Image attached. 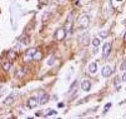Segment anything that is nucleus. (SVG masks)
<instances>
[{
  "label": "nucleus",
  "instance_id": "obj_1",
  "mask_svg": "<svg viewBox=\"0 0 126 119\" xmlns=\"http://www.w3.org/2000/svg\"><path fill=\"white\" fill-rule=\"evenodd\" d=\"M87 25H89V16H87V15L80 16L79 23H78V26H79L80 29H84V28H86Z\"/></svg>",
  "mask_w": 126,
  "mask_h": 119
},
{
  "label": "nucleus",
  "instance_id": "obj_2",
  "mask_svg": "<svg viewBox=\"0 0 126 119\" xmlns=\"http://www.w3.org/2000/svg\"><path fill=\"white\" fill-rule=\"evenodd\" d=\"M38 103H39V99L36 98V96H31V98L28 99L26 105H28V108H30V109H34V108L38 105Z\"/></svg>",
  "mask_w": 126,
  "mask_h": 119
},
{
  "label": "nucleus",
  "instance_id": "obj_3",
  "mask_svg": "<svg viewBox=\"0 0 126 119\" xmlns=\"http://www.w3.org/2000/svg\"><path fill=\"white\" fill-rule=\"evenodd\" d=\"M36 51L35 48H30L26 53H25V55H24V59L25 61H29V60H33V57H34V53Z\"/></svg>",
  "mask_w": 126,
  "mask_h": 119
},
{
  "label": "nucleus",
  "instance_id": "obj_4",
  "mask_svg": "<svg viewBox=\"0 0 126 119\" xmlns=\"http://www.w3.org/2000/svg\"><path fill=\"white\" fill-rule=\"evenodd\" d=\"M79 40L82 45H89V43H90V38H89V34L87 33H84L79 36Z\"/></svg>",
  "mask_w": 126,
  "mask_h": 119
},
{
  "label": "nucleus",
  "instance_id": "obj_5",
  "mask_svg": "<svg viewBox=\"0 0 126 119\" xmlns=\"http://www.w3.org/2000/svg\"><path fill=\"white\" fill-rule=\"evenodd\" d=\"M16 96H18V93H10L9 95H8V98L5 99V104L6 105H10V104H13L14 103V100L16 99Z\"/></svg>",
  "mask_w": 126,
  "mask_h": 119
},
{
  "label": "nucleus",
  "instance_id": "obj_6",
  "mask_svg": "<svg viewBox=\"0 0 126 119\" xmlns=\"http://www.w3.org/2000/svg\"><path fill=\"white\" fill-rule=\"evenodd\" d=\"M112 74V69L109 67V65H105L104 68H102V70H101V75L104 78H107V77H110V75Z\"/></svg>",
  "mask_w": 126,
  "mask_h": 119
},
{
  "label": "nucleus",
  "instance_id": "obj_7",
  "mask_svg": "<svg viewBox=\"0 0 126 119\" xmlns=\"http://www.w3.org/2000/svg\"><path fill=\"white\" fill-rule=\"evenodd\" d=\"M111 51V43H105L104 44V48H102V55L106 58Z\"/></svg>",
  "mask_w": 126,
  "mask_h": 119
},
{
  "label": "nucleus",
  "instance_id": "obj_8",
  "mask_svg": "<svg viewBox=\"0 0 126 119\" xmlns=\"http://www.w3.org/2000/svg\"><path fill=\"white\" fill-rule=\"evenodd\" d=\"M90 88H91V82H90V80L85 79V80L81 82V89H82L84 92H89Z\"/></svg>",
  "mask_w": 126,
  "mask_h": 119
},
{
  "label": "nucleus",
  "instance_id": "obj_9",
  "mask_svg": "<svg viewBox=\"0 0 126 119\" xmlns=\"http://www.w3.org/2000/svg\"><path fill=\"white\" fill-rule=\"evenodd\" d=\"M65 35H66L65 29H58L56 33H55V38H56L58 40H62V39L65 38Z\"/></svg>",
  "mask_w": 126,
  "mask_h": 119
},
{
  "label": "nucleus",
  "instance_id": "obj_10",
  "mask_svg": "<svg viewBox=\"0 0 126 119\" xmlns=\"http://www.w3.org/2000/svg\"><path fill=\"white\" fill-rule=\"evenodd\" d=\"M78 88H79V82L78 80H74L72 82V84L70 85V88H69V90H68V93H74V92H76L78 90Z\"/></svg>",
  "mask_w": 126,
  "mask_h": 119
},
{
  "label": "nucleus",
  "instance_id": "obj_11",
  "mask_svg": "<svg viewBox=\"0 0 126 119\" xmlns=\"http://www.w3.org/2000/svg\"><path fill=\"white\" fill-rule=\"evenodd\" d=\"M25 74H26V69H25V68H20L19 70H16V73H15V77H18V78H21V77H24Z\"/></svg>",
  "mask_w": 126,
  "mask_h": 119
},
{
  "label": "nucleus",
  "instance_id": "obj_12",
  "mask_svg": "<svg viewBox=\"0 0 126 119\" xmlns=\"http://www.w3.org/2000/svg\"><path fill=\"white\" fill-rule=\"evenodd\" d=\"M96 70H97V64L96 63H91L89 65V71L91 74H94V73H96Z\"/></svg>",
  "mask_w": 126,
  "mask_h": 119
},
{
  "label": "nucleus",
  "instance_id": "obj_13",
  "mask_svg": "<svg viewBox=\"0 0 126 119\" xmlns=\"http://www.w3.org/2000/svg\"><path fill=\"white\" fill-rule=\"evenodd\" d=\"M48 100H49V95H48V94H43V96L39 99V104L43 105V104H45Z\"/></svg>",
  "mask_w": 126,
  "mask_h": 119
},
{
  "label": "nucleus",
  "instance_id": "obj_14",
  "mask_svg": "<svg viewBox=\"0 0 126 119\" xmlns=\"http://www.w3.org/2000/svg\"><path fill=\"white\" fill-rule=\"evenodd\" d=\"M101 44V40H100V38H97V36H95L92 39V45L95 47V48H99V45Z\"/></svg>",
  "mask_w": 126,
  "mask_h": 119
},
{
  "label": "nucleus",
  "instance_id": "obj_15",
  "mask_svg": "<svg viewBox=\"0 0 126 119\" xmlns=\"http://www.w3.org/2000/svg\"><path fill=\"white\" fill-rule=\"evenodd\" d=\"M10 68H11V63H10L9 60H8V61H3V69H4L5 71H8Z\"/></svg>",
  "mask_w": 126,
  "mask_h": 119
},
{
  "label": "nucleus",
  "instance_id": "obj_16",
  "mask_svg": "<svg viewBox=\"0 0 126 119\" xmlns=\"http://www.w3.org/2000/svg\"><path fill=\"white\" fill-rule=\"evenodd\" d=\"M41 57H43V55H41V53L36 50V51L34 53V57H33V59H34V60H40V59H41Z\"/></svg>",
  "mask_w": 126,
  "mask_h": 119
},
{
  "label": "nucleus",
  "instance_id": "obj_17",
  "mask_svg": "<svg viewBox=\"0 0 126 119\" xmlns=\"http://www.w3.org/2000/svg\"><path fill=\"white\" fill-rule=\"evenodd\" d=\"M120 83H121V78H120V77H116V78L114 79V85H115V86L120 85Z\"/></svg>",
  "mask_w": 126,
  "mask_h": 119
},
{
  "label": "nucleus",
  "instance_id": "obj_18",
  "mask_svg": "<svg viewBox=\"0 0 126 119\" xmlns=\"http://www.w3.org/2000/svg\"><path fill=\"white\" fill-rule=\"evenodd\" d=\"M54 63H55V58H50V59L48 60V65H49V67H51Z\"/></svg>",
  "mask_w": 126,
  "mask_h": 119
},
{
  "label": "nucleus",
  "instance_id": "obj_19",
  "mask_svg": "<svg viewBox=\"0 0 126 119\" xmlns=\"http://www.w3.org/2000/svg\"><path fill=\"white\" fill-rule=\"evenodd\" d=\"M107 35H109L107 31H105V30H104V31H100V36H101V38H106Z\"/></svg>",
  "mask_w": 126,
  "mask_h": 119
},
{
  "label": "nucleus",
  "instance_id": "obj_20",
  "mask_svg": "<svg viewBox=\"0 0 126 119\" xmlns=\"http://www.w3.org/2000/svg\"><path fill=\"white\" fill-rule=\"evenodd\" d=\"M5 90H6V88H5L4 85H1V86H0V96H1V95L5 93Z\"/></svg>",
  "mask_w": 126,
  "mask_h": 119
},
{
  "label": "nucleus",
  "instance_id": "obj_21",
  "mask_svg": "<svg viewBox=\"0 0 126 119\" xmlns=\"http://www.w3.org/2000/svg\"><path fill=\"white\" fill-rule=\"evenodd\" d=\"M58 112H55V110H52V109H50V110H48V113H46V115H55Z\"/></svg>",
  "mask_w": 126,
  "mask_h": 119
},
{
  "label": "nucleus",
  "instance_id": "obj_22",
  "mask_svg": "<svg viewBox=\"0 0 126 119\" xmlns=\"http://www.w3.org/2000/svg\"><path fill=\"white\" fill-rule=\"evenodd\" d=\"M110 107H111V104H110V103L105 105V108H104V114H105V113H106V112H107V110L110 109Z\"/></svg>",
  "mask_w": 126,
  "mask_h": 119
},
{
  "label": "nucleus",
  "instance_id": "obj_23",
  "mask_svg": "<svg viewBox=\"0 0 126 119\" xmlns=\"http://www.w3.org/2000/svg\"><path fill=\"white\" fill-rule=\"evenodd\" d=\"M126 69V60L122 63V65H121V70H125Z\"/></svg>",
  "mask_w": 126,
  "mask_h": 119
},
{
  "label": "nucleus",
  "instance_id": "obj_24",
  "mask_svg": "<svg viewBox=\"0 0 126 119\" xmlns=\"http://www.w3.org/2000/svg\"><path fill=\"white\" fill-rule=\"evenodd\" d=\"M122 82H126V71H125L124 75H122Z\"/></svg>",
  "mask_w": 126,
  "mask_h": 119
},
{
  "label": "nucleus",
  "instance_id": "obj_25",
  "mask_svg": "<svg viewBox=\"0 0 126 119\" xmlns=\"http://www.w3.org/2000/svg\"><path fill=\"white\" fill-rule=\"evenodd\" d=\"M124 41L126 43V33H125V35H124Z\"/></svg>",
  "mask_w": 126,
  "mask_h": 119
},
{
  "label": "nucleus",
  "instance_id": "obj_26",
  "mask_svg": "<svg viewBox=\"0 0 126 119\" xmlns=\"http://www.w3.org/2000/svg\"><path fill=\"white\" fill-rule=\"evenodd\" d=\"M116 1H122V0H116Z\"/></svg>",
  "mask_w": 126,
  "mask_h": 119
}]
</instances>
